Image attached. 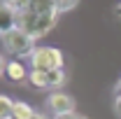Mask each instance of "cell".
Instances as JSON below:
<instances>
[{"instance_id":"obj_1","label":"cell","mask_w":121,"mask_h":119,"mask_svg":"<svg viewBox=\"0 0 121 119\" xmlns=\"http://www.w3.org/2000/svg\"><path fill=\"white\" fill-rule=\"evenodd\" d=\"M58 7L54 0H33L26 9L16 12L19 16V28L23 33H28L33 40H40L44 37L49 30L56 26V19H58Z\"/></svg>"},{"instance_id":"obj_2","label":"cell","mask_w":121,"mask_h":119,"mask_svg":"<svg viewBox=\"0 0 121 119\" xmlns=\"http://www.w3.org/2000/svg\"><path fill=\"white\" fill-rule=\"evenodd\" d=\"M0 42H2V47H5V51H7L9 56H14V59L33 56V51L37 49V47H35L37 40H33L28 33H23L21 28L9 30L7 35H2V37H0Z\"/></svg>"},{"instance_id":"obj_3","label":"cell","mask_w":121,"mask_h":119,"mask_svg":"<svg viewBox=\"0 0 121 119\" xmlns=\"http://www.w3.org/2000/svg\"><path fill=\"white\" fill-rule=\"evenodd\" d=\"M65 56L56 47H37L30 56V65L33 70H42V73H51V70H63Z\"/></svg>"},{"instance_id":"obj_4","label":"cell","mask_w":121,"mask_h":119,"mask_svg":"<svg viewBox=\"0 0 121 119\" xmlns=\"http://www.w3.org/2000/svg\"><path fill=\"white\" fill-rule=\"evenodd\" d=\"M47 107L54 117H60V114H72L75 112V98L68 96V93H60V91H54L49 98H47Z\"/></svg>"},{"instance_id":"obj_5","label":"cell","mask_w":121,"mask_h":119,"mask_svg":"<svg viewBox=\"0 0 121 119\" xmlns=\"http://www.w3.org/2000/svg\"><path fill=\"white\" fill-rule=\"evenodd\" d=\"M14 28H19V16H16V9L2 0V2H0V37H2V35H7L9 30H14Z\"/></svg>"},{"instance_id":"obj_6","label":"cell","mask_w":121,"mask_h":119,"mask_svg":"<svg viewBox=\"0 0 121 119\" xmlns=\"http://www.w3.org/2000/svg\"><path fill=\"white\" fill-rule=\"evenodd\" d=\"M5 75H7V79H9V82H23V79H28V70L23 68V63H21V61H9V63H7Z\"/></svg>"},{"instance_id":"obj_7","label":"cell","mask_w":121,"mask_h":119,"mask_svg":"<svg viewBox=\"0 0 121 119\" xmlns=\"http://www.w3.org/2000/svg\"><path fill=\"white\" fill-rule=\"evenodd\" d=\"M35 110L23 101H14V110H12V119H33Z\"/></svg>"},{"instance_id":"obj_8","label":"cell","mask_w":121,"mask_h":119,"mask_svg":"<svg viewBox=\"0 0 121 119\" xmlns=\"http://www.w3.org/2000/svg\"><path fill=\"white\" fill-rule=\"evenodd\" d=\"M28 84L33 87V89H49L47 73H42V70H30L28 73Z\"/></svg>"},{"instance_id":"obj_9","label":"cell","mask_w":121,"mask_h":119,"mask_svg":"<svg viewBox=\"0 0 121 119\" xmlns=\"http://www.w3.org/2000/svg\"><path fill=\"white\" fill-rule=\"evenodd\" d=\"M12 110H14V101L0 93V119H12Z\"/></svg>"},{"instance_id":"obj_10","label":"cell","mask_w":121,"mask_h":119,"mask_svg":"<svg viewBox=\"0 0 121 119\" xmlns=\"http://www.w3.org/2000/svg\"><path fill=\"white\" fill-rule=\"evenodd\" d=\"M47 79H49V87H60L65 82V70H51L47 73Z\"/></svg>"},{"instance_id":"obj_11","label":"cell","mask_w":121,"mask_h":119,"mask_svg":"<svg viewBox=\"0 0 121 119\" xmlns=\"http://www.w3.org/2000/svg\"><path fill=\"white\" fill-rule=\"evenodd\" d=\"M56 2V7H58V12H68V9H72L77 5V0H54Z\"/></svg>"},{"instance_id":"obj_12","label":"cell","mask_w":121,"mask_h":119,"mask_svg":"<svg viewBox=\"0 0 121 119\" xmlns=\"http://www.w3.org/2000/svg\"><path fill=\"white\" fill-rule=\"evenodd\" d=\"M5 2H7V5H12L16 12H21V9H26V7H28L33 0H5Z\"/></svg>"},{"instance_id":"obj_13","label":"cell","mask_w":121,"mask_h":119,"mask_svg":"<svg viewBox=\"0 0 121 119\" xmlns=\"http://www.w3.org/2000/svg\"><path fill=\"white\" fill-rule=\"evenodd\" d=\"M54 119H89V117L79 114V112H72V114H60V117H54Z\"/></svg>"},{"instance_id":"obj_14","label":"cell","mask_w":121,"mask_h":119,"mask_svg":"<svg viewBox=\"0 0 121 119\" xmlns=\"http://www.w3.org/2000/svg\"><path fill=\"white\" fill-rule=\"evenodd\" d=\"M114 112H117V117L121 119V96H119V98H114Z\"/></svg>"},{"instance_id":"obj_15","label":"cell","mask_w":121,"mask_h":119,"mask_svg":"<svg viewBox=\"0 0 121 119\" xmlns=\"http://www.w3.org/2000/svg\"><path fill=\"white\" fill-rule=\"evenodd\" d=\"M121 96V79L117 82V87H114V98H119Z\"/></svg>"},{"instance_id":"obj_16","label":"cell","mask_w":121,"mask_h":119,"mask_svg":"<svg viewBox=\"0 0 121 119\" xmlns=\"http://www.w3.org/2000/svg\"><path fill=\"white\" fill-rule=\"evenodd\" d=\"M7 70V63H5V59H2V54H0V75Z\"/></svg>"},{"instance_id":"obj_17","label":"cell","mask_w":121,"mask_h":119,"mask_svg":"<svg viewBox=\"0 0 121 119\" xmlns=\"http://www.w3.org/2000/svg\"><path fill=\"white\" fill-rule=\"evenodd\" d=\"M114 14H117V16H121V2L117 5V7H114Z\"/></svg>"},{"instance_id":"obj_18","label":"cell","mask_w":121,"mask_h":119,"mask_svg":"<svg viewBox=\"0 0 121 119\" xmlns=\"http://www.w3.org/2000/svg\"><path fill=\"white\" fill-rule=\"evenodd\" d=\"M33 119H47V117L42 114V112H35V117H33Z\"/></svg>"}]
</instances>
